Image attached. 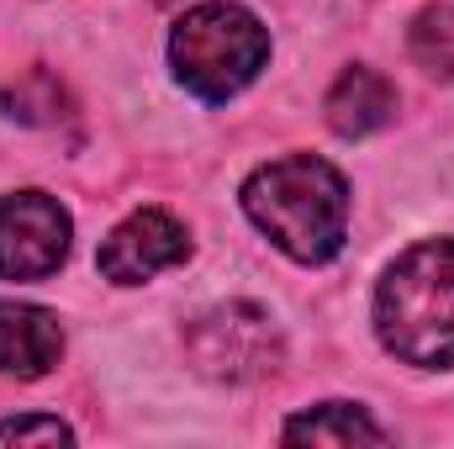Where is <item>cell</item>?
<instances>
[{
	"mask_svg": "<svg viewBox=\"0 0 454 449\" xmlns=\"http://www.w3.org/2000/svg\"><path fill=\"white\" fill-rule=\"evenodd\" d=\"M69 259V212L48 191L0 196V280H48Z\"/></svg>",
	"mask_w": 454,
	"mask_h": 449,
	"instance_id": "5",
	"label": "cell"
},
{
	"mask_svg": "<svg viewBox=\"0 0 454 449\" xmlns=\"http://www.w3.org/2000/svg\"><path fill=\"white\" fill-rule=\"evenodd\" d=\"M185 254H191L185 223L169 217L164 207H143V212H132L127 223L112 227V238L101 243L96 264H101V275L116 280V286H143V280H153L159 270L180 264Z\"/></svg>",
	"mask_w": 454,
	"mask_h": 449,
	"instance_id": "6",
	"label": "cell"
},
{
	"mask_svg": "<svg viewBox=\"0 0 454 449\" xmlns=\"http://www.w3.org/2000/svg\"><path fill=\"white\" fill-rule=\"evenodd\" d=\"M185 359L207 375V381H227V386H243V381H264L280 370L286 359V343L275 334L270 312L254 307V302H227L201 312L191 328H185Z\"/></svg>",
	"mask_w": 454,
	"mask_h": 449,
	"instance_id": "4",
	"label": "cell"
},
{
	"mask_svg": "<svg viewBox=\"0 0 454 449\" xmlns=\"http://www.w3.org/2000/svg\"><path fill=\"white\" fill-rule=\"evenodd\" d=\"M407 48L418 59L423 75L434 80H454V5H428L412 16V32H407Z\"/></svg>",
	"mask_w": 454,
	"mask_h": 449,
	"instance_id": "10",
	"label": "cell"
},
{
	"mask_svg": "<svg viewBox=\"0 0 454 449\" xmlns=\"http://www.w3.org/2000/svg\"><path fill=\"white\" fill-rule=\"evenodd\" d=\"M375 334L418 370L454 365V238L407 248L375 286Z\"/></svg>",
	"mask_w": 454,
	"mask_h": 449,
	"instance_id": "2",
	"label": "cell"
},
{
	"mask_svg": "<svg viewBox=\"0 0 454 449\" xmlns=\"http://www.w3.org/2000/svg\"><path fill=\"white\" fill-rule=\"evenodd\" d=\"M59 354H64V328L48 307L0 302V375L37 381L59 365Z\"/></svg>",
	"mask_w": 454,
	"mask_h": 449,
	"instance_id": "7",
	"label": "cell"
},
{
	"mask_svg": "<svg viewBox=\"0 0 454 449\" xmlns=\"http://www.w3.org/2000/svg\"><path fill=\"white\" fill-rule=\"evenodd\" d=\"M169 64H175V80L191 96L232 101L270 64V32L254 11H243L232 0H207V5H191L175 21Z\"/></svg>",
	"mask_w": 454,
	"mask_h": 449,
	"instance_id": "3",
	"label": "cell"
},
{
	"mask_svg": "<svg viewBox=\"0 0 454 449\" xmlns=\"http://www.w3.org/2000/svg\"><path fill=\"white\" fill-rule=\"evenodd\" d=\"M323 112H328V127L339 138H364V132H380L396 116V91H391L386 75L354 64V69H343L339 80H333Z\"/></svg>",
	"mask_w": 454,
	"mask_h": 449,
	"instance_id": "8",
	"label": "cell"
},
{
	"mask_svg": "<svg viewBox=\"0 0 454 449\" xmlns=\"http://www.w3.org/2000/svg\"><path fill=\"white\" fill-rule=\"evenodd\" d=\"M280 439L286 445H386V429L354 402H323L296 413Z\"/></svg>",
	"mask_w": 454,
	"mask_h": 449,
	"instance_id": "9",
	"label": "cell"
},
{
	"mask_svg": "<svg viewBox=\"0 0 454 449\" xmlns=\"http://www.w3.org/2000/svg\"><path fill=\"white\" fill-rule=\"evenodd\" d=\"M243 212L296 264H328L348 238V185L317 154H286L243 180Z\"/></svg>",
	"mask_w": 454,
	"mask_h": 449,
	"instance_id": "1",
	"label": "cell"
},
{
	"mask_svg": "<svg viewBox=\"0 0 454 449\" xmlns=\"http://www.w3.org/2000/svg\"><path fill=\"white\" fill-rule=\"evenodd\" d=\"M0 445H74V434L59 418H5Z\"/></svg>",
	"mask_w": 454,
	"mask_h": 449,
	"instance_id": "11",
	"label": "cell"
}]
</instances>
